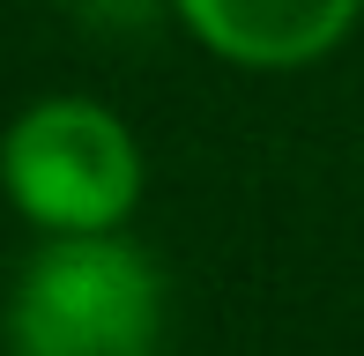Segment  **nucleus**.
Wrapping results in <instances>:
<instances>
[{"instance_id": "1", "label": "nucleus", "mask_w": 364, "mask_h": 356, "mask_svg": "<svg viewBox=\"0 0 364 356\" xmlns=\"http://www.w3.org/2000/svg\"><path fill=\"white\" fill-rule=\"evenodd\" d=\"M8 356H156L164 274L119 230L45 238L0 312Z\"/></svg>"}, {"instance_id": "2", "label": "nucleus", "mask_w": 364, "mask_h": 356, "mask_svg": "<svg viewBox=\"0 0 364 356\" xmlns=\"http://www.w3.org/2000/svg\"><path fill=\"white\" fill-rule=\"evenodd\" d=\"M0 193L45 238L119 230L141 201V149L97 96H38L0 134Z\"/></svg>"}, {"instance_id": "3", "label": "nucleus", "mask_w": 364, "mask_h": 356, "mask_svg": "<svg viewBox=\"0 0 364 356\" xmlns=\"http://www.w3.org/2000/svg\"><path fill=\"white\" fill-rule=\"evenodd\" d=\"M171 8L216 60L253 74H290L350 38L364 0H171Z\"/></svg>"}]
</instances>
